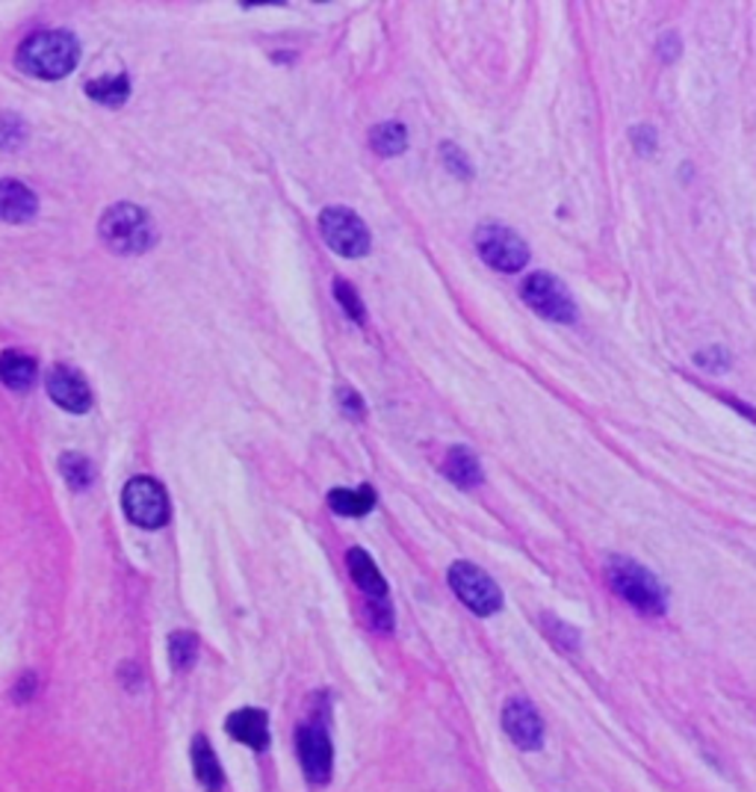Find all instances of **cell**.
<instances>
[{
	"mask_svg": "<svg viewBox=\"0 0 756 792\" xmlns=\"http://www.w3.org/2000/svg\"><path fill=\"white\" fill-rule=\"evenodd\" d=\"M503 728L511 737V742L526 751L541 748L543 742V721L538 719V712L526 698H511L503 710Z\"/></svg>",
	"mask_w": 756,
	"mask_h": 792,
	"instance_id": "obj_11",
	"label": "cell"
},
{
	"mask_svg": "<svg viewBox=\"0 0 756 792\" xmlns=\"http://www.w3.org/2000/svg\"><path fill=\"white\" fill-rule=\"evenodd\" d=\"M370 143H373L375 152L384 154V157H396V154L408 148V131H405V125H400V122H384V125L375 127Z\"/></svg>",
	"mask_w": 756,
	"mask_h": 792,
	"instance_id": "obj_20",
	"label": "cell"
},
{
	"mask_svg": "<svg viewBox=\"0 0 756 792\" xmlns=\"http://www.w3.org/2000/svg\"><path fill=\"white\" fill-rule=\"evenodd\" d=\"M605 577H609V586H612L626 604L635 606L639 613H665V592L659 586V579L653 577L648 568H641L639 562L626 559V556H612L609 565H605Z\"/></svg>",
	"mask_w": 756,
	"mask_h": 792,
	"instance_id": "obj_3",
	"label": "cell"
},
{
	"mask_svg": "<svg viewBox=\"0 0 756 792\" xmlns=\"http://www.w3.org/2000/svg\"><path fill=\"white\" fill-rule=\"evenodd\" d=\"M322 240L343 258H364L370 251V232L364 219L349 207H325L320 214Z\"/></svg>",
	"mask_w": 756,
	"mask_h": 792,
	"instance_id": "obj_5",
	"label": "cell"
},
{
	"mask_svg": "<svg viewBox=\"0 0 756 792\" xmlns=\"http://www.w3.org/2000/svg\"><path fill=\"white\" fill-rule=\"evenodd\" d=\"M632 143H635V148L644 154L653 152V145H656V134H653V127H635L632 131Z\"/></svg>",
	"mask_w": 756,
	"mask_h": 792,
	"instance_id": "obj_27",
	"label": "cell"
},
{
	"mask_svg": "<svg viewBox=\"0 0 756 792\" xmlns=\"http://www.w3.org/2000/svg\"><path fill=\"white\" fill-rule=\"evenodd\" d=\"M524 299L538 317L552 322H573L577 320V305L570 299L568 287L550 272H532L524 281Z\"/></svg>",
	"mask_w": 756,
	"mask_h": 792,
	"instance_id": "obj_7",
	"label": "cell"
},
{
	"mask_svg": "<svg viewBox=\"0 0 756 792\" xmlns=\"http://www.w3.org/2000/svg\"><path fill=\"white\" fill-rule=\"evenodd\" d=\"M86 95L99 104H107V107H118L125 104L127 95H131V81L127 74H110V78H99V81L86 83Z\"/></svg>",
	"mask_w": 756,
	"mask_h": 792,
	"instance_id": "obj_19",
	"label": "cell"
},
{
	"mask_svg": "<svg viewBox=\"0 0 756 792\" xmlns=\"http://www.w3.org/2000/svg\"><path fill=\"white\" fill-rule=\"evenodd\" d=\"M0 376H3V382H7V388H12V391H30L33 384H37V361L30 356H24V352H3V361H0Z\"/></svg>",
	"mask_w": 756,
	"mask_h": 792,
	"instance_id": "obj_15",
	"label": "cell"
},
{
	"mask_svg": "<svg viewBox=\"0 0 756 792\" xmlns=\"http://www.w3.org/2000/svg\"><path fill=\"white\" fill-rule=\"evenodd\" d=\"M101 237L118 255H139V251L152 249L157 240V228L145 210H139L131 202H122L101 216Z\"/></svg>",
	"mask_w": 756,
	"mask_h": 792,
	"instance_id": "obj_2",
	"label": "cell"
},
{
	"mask_svg": "<svg viewBox=\"0 0 756 792\" xmlns=\"http://www.w3.org/2000/svg\"><path fill=\"white\" fill-rule=\"evenodd\" d=\"M296 751H299V763L304 769V778L311 783H325L334 769V748L322 724H302L296 730Z\"/></svg>",
	"mask_w": 756,
	"mask_h": 792,
	"instance_id": "obj_9",
	"label": "cell"
},
{
	"mask_svg": "<svg viewBox=\"0 0 756 792\" xmlns=\"http://www.w3.org/2000/svg\"><path fill=\"white\" fill-rule=\"evenodd\" d=\"M329 503L338 515L361 517L366 515V512H373L375 494L370 485H361V488H334L329 494Z\"/></svg>",
	"mask_w": 756,
	"mask_h": 792,
	"instance_id": "obj_18",
	"label": "cell"
},
{
	"mask_svg": "<svg viewBox=\"0 0 756 792\" xmlns=\"http://www.w3.org/2000/svg\"><path fill=\"white\" fill-rule=\"evenodd\" d=\"M48 393H51V400H54L60 409L74 411V414H83V411H90L92 405L90 384H86L81 370H74V367L56 364L54 370L48 373Z\"/></svg>",
	"mask_w": 756,
	"mask_h": 792,
	"instance_id": "obj_10",
	"label": "cell"
},
{
	"mask_svg": "<svg viewBox=\"0 0 756 792\" xmlns=\"http://www.w3.org/2000/svg\"><path fill=\"white\" fill-rule=\"evenodd\" d=\"M122 503H125L127 517L136 526H145V529H157L169 521V497H166L160 482L152 480V476H134L127 482Z\"/></svg>",
	"mask_w": 756,
	"mask_h": 792,
	"instance_id": "obj_8",
	"label": "cell"
},
{
	"mask_svg": "<svg viewBox=\"0 0 756 792\" xmlns=\"http://www.w3.org/2000/svg\"><path fill=\"white\" fill-rule=\"evenodd\" d=\"M340 402H343V411L349 418H364V400L355 391H340Z\"/></svg>",
	"mask_w": 756,
	"mask_h": 792,
	"instance_id": "obj_26",
	"label": "cell"
},
{
	"mask_svg": "<svg viewBox=\"0 0 756 792\" xmlns=\"http://www.w3.org/2000/svg\"><path fill=\"white\" fill-rule=\"evenodd\" d=\"M225 730L228 737H234L242 745L255 748V751H263L269 745V719L263 710H255V707H246V710H237L228 716L225 721Z\"/></svg>",
	"mask_w": 756,
	"mask_h": 792,
	"instance_id": "obj_12",
	"label": "cell"
},
{
	"mask_svg": "<svg viewBox=\"0 0 756 792\" xmlns=\"http://www.w3.org/2000/svg\"><path fill=\"white\" fill-rule=\"evenodd\" d=\"M193 765H196V778L201 781V786L210 792L222 790V765H219V760H216L214 748L207 745L205 737H196L193 739Z\"/></svg>",
	"mask_w": 756,
	"mask_h": 792,
	"instance_id": "obj_17",
	"label": "cell"
},
{
	"mask_svg": "<svg viewBox=\"0 0 756 792\" xmlns=\"http://www.w3.org/2000/svg\"><path fill=\"white\" fill-rule=\"evenodd\" d=\"M346 562L349 574H352V579H355L358 588H361L364 595H370L373 600L387 595V583H384L382 570L375 568V562L370 559V553L361 551V547H352V551L346 553Z\"/></svg>",
	"mask_w": 756,
	"mask_h": 792,
	"instance_id": "obj_14",
	"label": "cell"
},
{
	"mask_svg": "<svg viewBox=\"0 0 756 792\" xmlns=\"http://www.w3.org/2000/svg\"><path fill=\"white\" fill-rule=\"evenodd\" d=\"M441 152L446 154V157H444L446 166H453V169L458 172L462 178H470V163H467V157H464V154L458 152L455 145H446V143H444V145H441Z\"/></svg>",
	"mask_w": 756,
	"mask_h": 792,
	"instance_id": "obj_24",
	"label": "cell"
},
{
	"mask_svg": "<svg viewBox=\"0 0 756 792\" xmlns=\"http://www.w3.org/2000/svg\"><path fill=\"white\" fill-rule=\"evenodd\" d=\"M334 294H338V302L343 305V311L349 313V320L366 322L364 302H361V296H358L355 287L349 285V281H338V285H334Z\"/></svg>",
	"mask_w": 756,
	"mask_h": 792,
	"instance_id": "obj_23",
	"label": "cell"
},
{
	"mask_svg": "<svg viewBox=\"0 0 756 792\" xmlns=\"http://www.w3.org/2000/svg\"><path fill=\"white\" fill-rule=\"evenodd\" d=\"M169 650H172V662H175V668H189L193 662H196L198 639L193 636V632L180 630L169 639Z\"/></svg>",
	"mask_w": 756,
	"mask_h": 792,
	"instance_id": "obj_22",
	"label": "cell"
},
{
	"mask_svg": "<svg viewBox=\"0 0 756 792\" xmlns=\"http://www.w3.org/2000/svg\"><path fill=\"white\" fill-rule=\"evenodd\" d=\"M476 249L481 260L503 272H520L529 260V246L506 225H481L476 232Z\"/></svg>",
	"mask_w": 756,
	"mask_h": 792,
	"instance_id": "obj_6",
	"label": "cell"
},
{
	"mask_svg": "<svg viewBox=\"0 0 756 792\" xmlns=\"http://www.w3.org/2000/svg\"><path fill=\"white\" fill-rule=\"evenodd\" d=\"M60 471H63V480L72 485V488L83 491L92 485V464L86 455L81 453H63V459H60Z\"/></svg>",
	"mask_w": 756,
	"mask_h": 792,
	"instance_id": "obj_21",
	"label": "cell"
},
{
	"mask_svg": "<svg viewBox=\"0 0 756 792\" xmlns=\"http://www.w3.org/2000/svg\"><path fill=\"white\" fill-rule=\"evenodd\" d=\"M449 586L458 595V600L481 618L494 615L503 606V592L497 583L473 562H455L449 568Z\"/></svg>",
	"mask_w": 756,
	"mask_h": 792,
	"instance_id": "obj_4",
	"label": "cell"
},
{
	"mask_svg": "<svg viewBox=\"0 0 756 792\" xmlns=\"http://www.w3.org/2000/svg\"><path fill=\"white\" fill-rule=\"evenodd\" d=\"M444 473L458 485V488H476L481 482V464L479 459L467 450V446H453L446 455Z\"/></svg>",
	"mask_w": 756,
	"mask_h": 792,
	"instance_id": "obj_16",
	"label": "cell"
},
{
	"mask_svg": "<svg viewBox=\"0 0 756 792\" xmlns=\"http://www.w3.org/2000/svg\"><path fill=\"white\" fill-rule=\"evenodd\" d=\"M39 210V198L33 196V189L19 184L15 178L3 181V189H0V216L7 223H28L33 219Z\"/></svg>",
	"mask_w": 756,
	"mask_h": 792,
	"instance_id": "obj_13",
	"label": "cell"
},
{
	"mask_svg": "<svg viewBox=\"0 0 756 792\" xmlns=\"http://www.w3.org/2000/svg\"><path fill=\"white\" fill-rule=\"evenodd\" d=\"M81 60V45L65 30H42L24 39L19 48V65L24 72L37 74L42 81H60L72 74Z\"/></svg>",
	"mask_w": 756,
	"mask_h": 792,
	"instance_id": "obj_1",
	"label": "cell"
},
{
	"mask_svg": "<svg viewBox=\"0 0 756 792\" xmlns=\"http://www.w3.org/2000/svg\"><path fill=\"white\" fill-rule=\"evenodd\" d=\"M370 613H373V621L379 630H391V606H387V600L384 597H375V600H370Z\"/></svg>",
	"mask_w": 756,
	"mask_h": 792,
	"instance_id": "obj_25",
	"label": "cell"
}]
</instances>
